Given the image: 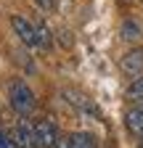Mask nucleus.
Instances as JSON below:
<instances>
[{
	"mask_svg": "<svg viewBox=\"0 0 143 148\" xmlns=\"http://www.w3.org/2000/svg\"><path fill=\"white\" fill-rule=\"evenodd\" d=\"M13 145L16 148H40L37 143V132H34V127L21 116L13 127Z\"/></svg>",
	"mask_w": 143,
	"mask_h": 148,
	"instance_id": "2",
	"label": "nucleus"
},
{
	"mask_svg": "<svg viewBox=\"0 0 143 148\" xmlns=\"http://www.w3.org/2000/svg\"><path fill=\"white\" fill-rule=\"evenodd\" d=\"M119 71L124 77H140L143 74V48H133L119 58Z\"/></svg>",
	"mask_w": 143,
	"mask_h": 148,
	"instance_id": "3",
	"label": "nucleus"
},
{
	"mask_svg": "<svg viewBox=\"0 0 143 148\" xmlns=\"http://www.w3.org/2000/svg\"><path fill=\"white\" fill-rule=\"evenodd\" d=\"M72 145L74 148H96V138L90 132H74L72 135Z\"/></svg>",
	"mask_w": 143,
	"mask_h": 148,
	"instance_id": "11",
	"label": "nucleus"
},
{
	"mask_svg": "<svg viewBox=\"0 0 143 148\" xmlns=\"http://www.w3.org/2000/svg\"><path fill=\"white\" fill-rule=\"evenodd\" d=\"M64 98H66V103L74 106L80 114H87V116L98 119V108L93 106V101L87 98V95H82V92H77V90H64Z\"/></svg>",
	"mask_w": 143,
	"mask_h": 148,
	"instance_id": "6",
	"label": "nucleus"
},
{
	"mask_svg": "<svg viewBox=\"0 0 143 148\" xmlns=\"http://www.w3.org/2000/svg\"><path fill=\"white\" fill-rule=\"evenodd\" d=\"M37 27V48H43V50H50V29H48V24L45 21H40V24H34Z\"/></svg>",
	"mask_w": 143,
	"mask_h": 148,
	"instance_id": "10",
	"label": "nucleus"
},
{
	"mask_svg": "<svg viewBox=\"0 0 143 148\" xmlns=\"http://www.w3.org/2000/svg\"><path fill=\"white\" fill-rule=\"evenodd\" d=\"M34 132H37V143L43 145V148H56V143H58V127H56V122L53 119H40L37 124H34Z\"/></svg>",
	"mask_w": 143,
	"mask_h": 148,
	"instance_id": "5",
	"label": "nucleus"
},
{
	"mask_svg": "<svg viewBox=\"0 0 143 148\" xmlns=\"http://www.w3.org/2000/svg\"><path fill=\"white\" fill-rule=\"evenodd\" d=\"M127 101L143 103V74H140V77H135V79L127 85Z\"/></svg>",
	"mask_w": 143,
	"mask_h": 148,
	"instance_id": "9",
	"label": "nucleus"
},
{
	"mask_svg": "<svg viewBox=\"0 0 143 148\" xmlns=\"http://www.w3.org/2000/svg\"><path fill=\"white\" fill-rule=\"evenodd\" d=\"M124 127H127V132L135 135V138H143V103L130 108L127 114H124Z\"/></svg>",
	"mask_w": 143,
	"mask_h": 148,
	"instance_id": "7",
	"label": "nucleus"
},
{
	"mask_svg": "<svg viewBox=\"0 0 143 148\" xmlns=\"http://www.w3.org/2000/svg\"><path fill=\"white\" fill-rule=\"evenodd\" d=\"M8 101H11V108L16 111L19 116H27L34 111V92L29 90V85L21 79V77H16L8 82Z\"/></svg>",
	"mask_w": 143,
	"mask_h": 148,
	"instance_id": "1",
	"label": "nucleus"
},
{
	"mask_svg": "<svg viewBox=\"0 0 143 148\" xmlns=\"http://www.w3.org/2000/svg\"><path fill=\"white\" fill-rule=\"evenodd\" d=\"M32 3L37 5V8L43 11V13H50L53 8H56V0H32Z\"/></svg>",
	"mask_w": 143,
	"mask_h": 148,
	"instance_id": "12",
	"label": "nucleus"
},
{
	"mask_svg": "<svg viewBox=\"0 0 143 148\" xmlns=\"http://www.w3.org/2000/svg\"><path fill=\"white\" fill-rule=\"evenodd\" d=\"M11 27H13L16 37H19V40H21L24 45H29V48H37V27H32L24 16L13 13V16H11Z\"/></svg>",
	"mask_w": 143,
	"mask_h": 148,
	"instance_id": "4",
	"label": "nucleus"
},
{
	"mask_svg": "<svg viewBox=\"0 0 143 148\" xmlns=\"http://www.w3.org/2000/svg\"><path fill=\"white\" fill-rule=\"evenodd\" d=\"M0 148H8V138H6L3 130H0Z\"/></svg>",
	"mask_w": 143,
	"mask_h": 148,
	"instance_id": "15",
	"label": "nucleus"
},
{
	"mask_svg": "<svg viewBox=\"0 0 143 148\" xmlns=\"http://www.w3.org/2000/svg\"><path fill=\"white\" fill-rule=\"evenodd\" d=\"M138 148H143V140H140V145H138Z\"/></svg>",
	"mask_w": 143,
	"mask_h": 148,
	"instance_id": "16",
	"label": "nucleus"
},
{
	"mask_svg": "<svg viewBox=\"0 0 143 148\" xmlns=\"http://www.w3.org/2000/svg\"><path fill=\"white\" fill-rule=\"evenodd\" d=\"M122 40L124 42H138L140 37H143V29H140V24L135 21V18H127V21H122Z\"/></svg>",
	"mask_w": 143,
	"mask_h": 148,
	"instance_id": "8",
	"label": "nucleus"
},
{
	"mask_svg": "<svg viewBox=\"0 0 143 148\" xmlns=\"http://www.w3.org/2000/svg\"><path fill=\"white\" fill-rule=\"evenodd\" d=\"M56 34H58V42H61V45H66V48H72V37H69V32H66V29H58Z\"/></svg>",
	"mask_w": 143,
	"mask_h": 148,
	"instance_id": "13",
	"label": "nucleus"
},
{
	"mask_svg": "<svg viewBox=\"0 0 143 148\" xmlns=\"http://www.w3.org/2000/svg\"><path fill=\"white\" fill-rule=\"evenodd\" d=\"M56 148H74V145H72V135H61L58 143H56Z\"/></svg>",
	"mask_w": 143,
	"mask_h": 148,
	"instance_id": "14",
	"label": "nucleus"
}]
</instances>
